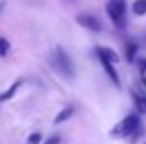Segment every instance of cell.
Listing matches in <instances>:
<instances>
[{
    "label": "cell",
    "instance_id": "1",
    "mask_svg": "<svg viewBox=\"0 0 146 144\" xmlns=\"http://www.w3.org/2000/svg\"><path fill=\"white\" fill-rule=\"evenodd\" d=\"M109 135L115 137V139H129V142L135 144L137 139L143 135V126H141L139 115L131 113V115L124 116L117 126H113V129L109 131Z\"/></svg>",
    "mask_w": 146,
    "mask_h": 144
},
{
    "label": "cell",
    "instance_id": "2",
    "mask_svg": "<svg viewBox=\"0 0 146 144\" xmlns=\"http://www.w3.org/2000/svg\"><path fill=\"white\" fill-rule=\"evenodd\" d=\"M50 65L52 69L61 74L65 79H74L76 78V67H74V61L70 59V55L65 52V48L61 46H56L50 54Z\"/></svg>",
    "mask_w": 146,
    "mask_h": 144
},
{
    "label": "cell",
    "instance_id": "3",
    "mask_svg": "<svg viewBox=\"0 0 146 144\" xmlns=\"http://www.w3.org/2000/svg\"><path fill=\"white\" fill-rule=\"evenodd\" d=\"M126 0H109L106 6V11L109 15V18L113 20V24L117 28H126Z\"/></svg>",
    "mask_w": 146,
    "mask_h": 144
},
{
    "label": "cell",
    "instance_id": "4",
    "mask_svg": "<svg viewBox=\"0 0 146 144\" xmlns=\"http://www.w3.org/2000/svg\"><path fill=\"white\" fill-rule=\"evenodd\" d=\"M76 22H78L80 26H83V28L91 30V32H102V22H100V18H96L91 13H80L78 17H76Z\"/></svg>",
    "mask_w": 146,
    "mask_h": 144
},
{
    "label": "cell",
    "instance_id": "5",
    "mask_svg": "<svg viewBox=\"0 0 146 144\" xmlns=\"http://www.w3.org/2000/svg\"><path fill=\"white\" fill-rule=\"evenodd\" d=\"M98 59H100V65H102L104 70H106V74L109 76V79L113 81V85L120 87V79H118V74H117V69H115V65H113V63H109L107 59L100 57V55H98Z\"/></svg>",
    "mask_w": 146,
    "mask_h": 144
},
{
    "label": "cell",
    "instance_id": "6",
    "mask_svg": "<svg viewBox=\"0 0 146 144\" xmlns=\"http://www.w3.org/2000/svg\"><path fill=\"white\" fill-rule=\"evenodd\" d=\"M96 55H100V57H104V59H107V61L113 63V65H117V63H118V54L113 50V48L98 46V48H96Z\"/></svg>",
    "mask_w": 146,
    "mask_h": 144
},
{
    "label": "cell",
    "instance_id": "7",
    "mask_svg": "<svg viewBox=\"0 0 146 144\" xmlns=\"http://www.w3.org/2000/svg\"><path fill=\"white\" fill-rule=\"evenodd\" d=\"M21 85H22V79H17L15 83H11L9 87H7L6 90H4L2 94H0V104H4V102H7V100H11V98L17 94V90L21 89Z\"/></svg>",
    "mask_w": 146,
    "mask_h": 144
},
{
    "label": "cell",
    "instance_id": "8",
    "mask_svg": "<svg viewBox=\"0 0 146 144\" xmlns=\"http://www.w3.org/2000/svg\"><path fill=\"white\" fill-rule=\"evenodd\" d=\"M137 52H139V44L135 41H128L124 46V54H126V61L128 63H133L137 57Z\"/></svg>",
    "mask_w": 146,
    "mask_h": 144
},
{
    "label": "cell",
    "instance_id": "9",
    "mask_svg": "<svg viewBox=\"0 0 146 144\" xmlns=\"http://www.w3.org/2000/svg\"><path fill=\"white\" fill-rule=\"evenodd\" d=\"M131 96H133V102H135L137 111H139L141 115H146V94L139 92V90H133Z\"/></svg>",
    "mask_w": 146,
    "mask_h": 144
},
{
    "label": "cell",
    "instance_id": "10",
    "mask_svg": "<svg viewBox=\"0 0 146 144\" xmlns=\"http://www.w3.org/2000/svg\"><path fill=\"white\" fill-rule=\"evenodd\" d=\"M72 115H74V107H72V105H67V107H63V109H61V111L56 115V118H54V124L65 122V120H68Z\"/></svg>",
    "mask_w": 146,
    "mask_h": 144
},
{
    "label": "cell",
    "instance_id": "11",
    "mask_svg": "<svg viewBox=\"0 0 146 144\" xmlns=\"http://www.w3.org/2000/svg\"><path fill=\"white\" fill-rule=\"evenodd\" d=\"M131 11L135 15H139V17L146 15V0H135V2L131 4Z\"/></svg>",
    "mask_w": 146,
    "mask_h": 144
},
{
    "label": "cell",
    "instance_id": "12",
    "mask_svg": "<svg viewBox=\"0 0 146 144\" xmlns=\"http://www.w3.org/2000/svg\"><path fill=\"white\" fill-rule=\"evenodd\" d=\"M11 44L9 41L6 39V37H0V57H4V55H7V52H9Z\"/></svg>",
    "mask_w": 146,
    "mask_h": 144
},
{
    "label": "cell",
    "instance_id": "13",
    "mask_svg": "<svg viewBox=\"0 0 146 144\" xmlns=\"http://www.w3.org/2000/svg\"><path fill=\"white\" fill-rule=\"evenodd\" d=\"M41 141H43V135L41 133H32L28 137V144H41Z\"/></svg>",
    "mask_w": 146,
    "mask_h": 144
},
{
    "label": "cell",
    "instance_id": "14",
    "mask_svg": "<svg viewBox=\"0 0 146 144\" xmlns=\"http://www.w3.org/2000/svg\"><path fill=\"white\" fill-rule=\"evenodd\" d=\"M137 67H139V72L143 76H146V57H141L139 61H137Z\"/></svg>",
    "mask_w": 146,
    "mask_h": 144
},
{
    "label": "cell",
    "instance_id": "15",
    "mask_svg": "<svg viewBox=\"0 0 146 144\" xmlns=\"http://www.w3.org/2000/svg\"><path fill=\"white\" fill-rule=\"evenodd\" d=\"M43 144H61V137L59 135H52V137H48Z\"/></svg>",
    "mask_w": 146,
    "mask_h": 144
},
{
    "label": "cell",
    "instance_id": "16",
    "mask_svg": "<svg viewBox=\"0 0 146 144\" xmlns=\"http://www.w3.org/2000/svg\"><path fill=\"white\" fill-rule=\"evenodd\" d=\"M141 83H143V85L146 87V76H143V78H141Z\"/></svg>",
    "mask_w": 146,
    "mask_h": 144
},
{
    "label": "cell",
    "instance_id": "17",
    "mask_svg": "<svg viewBox=\"0 0 146 144\" xmlns=\"http://www.w3.org/2000/svg\"><path fill=\"white\" fill-rule=\"evenodd\" d=\"M144 144H146V142H144Z\"/></svg>",
    "mask_w": 146,
    "mask_h": 144
}]
</instances>
